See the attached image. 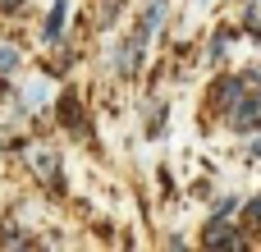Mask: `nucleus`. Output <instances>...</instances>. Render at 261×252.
I'll use <instances>...</instances> for the list:
<instances>
[{"label": "nucleus", "mask_w": 261, "mask_h": 252, "mask_svg": "<svg viewBox=\"0 0 261 252\" xmlns=\"http://www.w3.org/2000/svg\"><path fill=\"white\" fill-rule=\"evenodd\" d=\"M161 18H165V0H151V5H147V14H142V23L133 28V37H128V46H124V55H119V69H124V73H133V69H138V60H142V51H147L151 32L161 28Z\"/></svg>", "instance_id": "1"}, {"label": "nucleus", "mask_w": 261, "mask_h": 252, "mask_svg": "<svg viewBox=\"0 0 261 252\" xmlns=\"http://www.w3.org/2000/svg\"><path fill=\"white\" fill-rule=\"evenodd\" d=\"M64 14H69V0H55V5H50V18H46V41H55V37H60Z\"/></svg>", "instance_id": "2"}, {"label": "nucleus", "mask_w": 261, "mask_h": 252, "mask_svg": "<svg viewBox=\"0 0 261 252\" xmlns=\"http://www.w3.org/2000/svg\"><path fill=\"white\" fill-rule=\"evenodd\" d=\"M32 165H37V174H41V179H55V156H50V152H37V156H32Z\"/></svg>", "instance_id": "3"}, {"label": "nucleus", "mask_w": 261, "mask_h": 252, "mask_svg": "<svg viewBox=\"0 0 261 252\" xmlns=\"http://www.w3.org/2000/svg\"><path fill=\"white\" fill-rule=\"evenodd\" d=\"M9 69H18V51L14 46H0V73H9Z\"/></svg>", "instance_id": "4"}, {"label": "nucleus", "mask_w": 261, "mask_h": 252, "mask_svg": "<svg viewBox=\"0 0 261 252\" xmlns=\"http://www.w3.org/2000/svg\"><path fill=\"white\" fill-rule=\"evenodd\" d=\"M248 220H257V225H261V197H252V202H248Z\"/></svg>", "instance_id": "5"}, {"label": "nucleus", "mask_w": 261, "mask_h": 252, "mask_svg": "<svg viewBox=\"0 0 261 252\" xmlns=\"http://www.w3.org/2000/svg\"><path fill=\"white\" fill-rule=\"evenodd\" d=\"M14 5H18V0H0V9H14Z\"/></svg>", "instance_id": "6"}]
</instances>
